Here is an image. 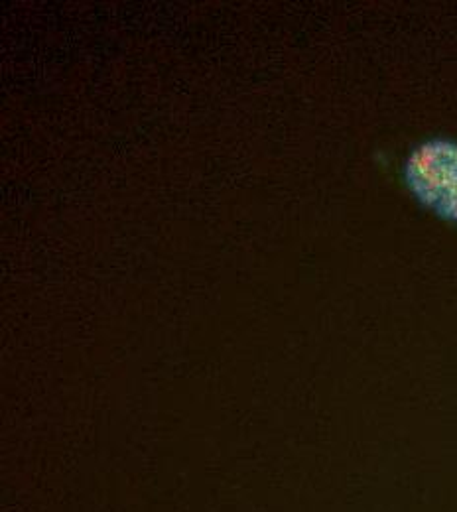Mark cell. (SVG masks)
<instances>
[{
  "mask_svg": "<svg viewBox=\"0 0 457 512\" xmlns=\"http://www.w3.org/2000/svg\"><path fill=\"white\" fill-rule=\"evenodd\" d=\"M400 178L424 209L457 229V138L418 142L404 158Z\"/></svg>",
  "mask_w": 457,
  "mask_h": 512,
  "instance_id": "obj_1",
  "label": "cell"
}]
</instances>
